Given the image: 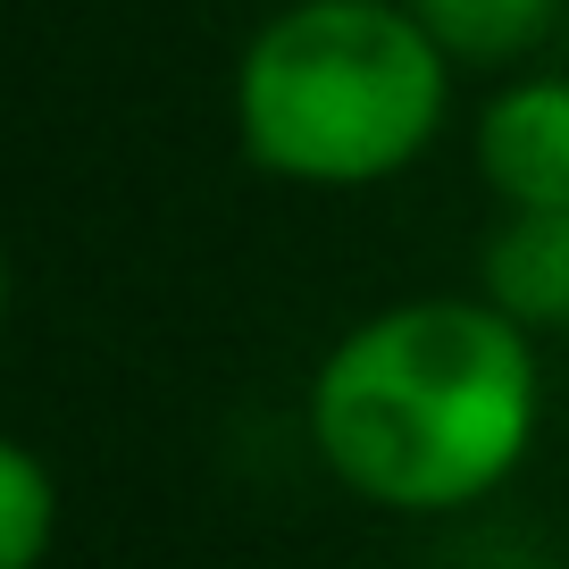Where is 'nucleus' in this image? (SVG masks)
<instances>
[{"instance_id": "f257e3e1", "label": "nucleus", "mask_w": 569, "mask_h": 569, "mask_svg": "<svg viewBox=\"0 0 569 569\" xmlns=\"http://www.w3.org/2000/svg\"><path fill=\"white\" fill-rule=\"evenodd\" d=\"M536 343L486 293L360 319L310 377V445L377 511H469L536 445Z\"/></svg>"}, {"instance_id": "f03ea898", "label": "nucleus", "mask_w": 569, "mask_h": 569, "mask_svg": "<svg viewBox=\"0 0 569 569\" xmlns=\"http://www.w3.org/2000/svg\"><path fill=\"white\" fill-rule=\"evenodd\" d=\"M452 109V51L410 0H293L243 42L234 134L284 184H386Z\"/></svg>"}, {"instance_id": "7ed1b4c3", "label": "nucleus", "mask_w": 569, "mask_h": 569, "mask_svg": "<svg viewBox=\"0 0 569 569\" xmlns=\"http://www.w3.org/2000/svg\"><path fill=\"white\" fill-rule=\"evenodd\" d=\"M478 177L502 210H569V76H519L478 109Z\"/></svg>"}, {"instance_id": "20e7f679", "label": "nucleus", "mask_w": 569, "mask_h": 569, "mask_svg": "<svg viewBox=\"0 0 569 569\" xmlns=\"http://www.w3.org/2000/svg\"><path fill=\"white\" fill-rule=\"evenodd\" d=\"M486 302L502 319L536 327H569V210H511L486 234Z\"/></svg>"}, {"instance_id": "39448f33", "label": "nucleus", "mask_w": 569, "mask_h": 569, "mask_svg": "<svg viewBox=\"0 0 569 569\" xmlns=\"http://www.w3.org/2000/svg\"><path fill=\"white\" fill-rule=\"evenodd\" d=\"M410 18L469 68H502V59L536 51L561 18V0H410Z\"/></svg>"}, {"instance_id": "423d86ee", "label": "nucleus", "mask_w": 569, "mask_h": 569, "mask_svg": "<svg viewBox=\"0 0 569 569\" xmlns=\"http://www.w3.org/2000/svg\"><path fill=\"white\" fill-rule=\"evenodd\" d=\"M59 536V486L42 469V452H26L18 436H0V569H34Z\"/></svg>"}, {"instance_id": "0eeeda50", "label": "nucleus", "mask_w": 569, "mask_h": 569, "mask_svg": "<svg viewBox=\"0 0 569 569\" xmlns=\"http://www.w3.org/2000/svg\"><path fill=\"white\" fill-rule=\"evenodd\" d=\"M0 319H9V251H0Z\"/></svg>"}]
</instances>
